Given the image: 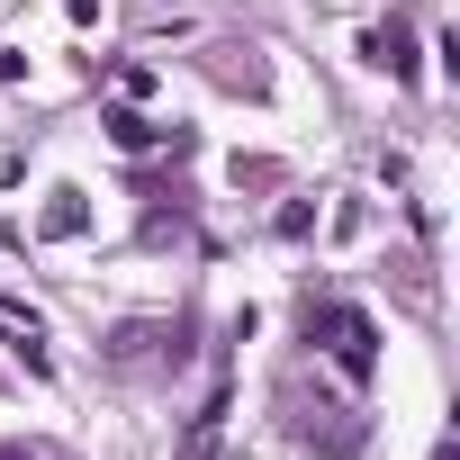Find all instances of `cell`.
<instances>
[{
    "label": "cell",
    "instance_id": "obj_1",
    "mask_svg": "<svg viewBox=\"0 0 460 460\" xmlns=\"http://www.w3.org/2000/svg\"><path fill=\"white\" fill-rule=\"evenodd\" d=\"M307 343L352 379V388H370V370H379V325L361 316V307H343V298H316L307 307Z\"/></svg>",
    "mask_w": 460,
    "mask_h": 460
},
{
    "label": "cell",
    "instance_id": "obj_2",
    "mask_svg": "<svg viewBox=\"0 0 460 460\" xmlns=\"http://www.w3.org/2000/svg\"><path fill=\"white\" fill-rule=\"evenodd\" d=\"M0 343H10V352H19V361H28L37 379L55 370V352H46V325H37V316H19L10 298H0Z\"/></svg>",
    "mask_w": 460,
    "mask_h": 460
},
{
    "label": "cell",
    "instance_id": "obj_3",
    "mask_svg": "<svg viewBox=\"0 0 460 460\" xmlns=\"http://www.w3.org/2000/svg\"><path fill=\"white\" fill-rule=\"evenodd\" d=\"M46 226H55V235H82V199H73V190H55V208H46Z\"/></svg>",
    "mask_w": 460,
    "mask_h": 460
}]
</instances>
